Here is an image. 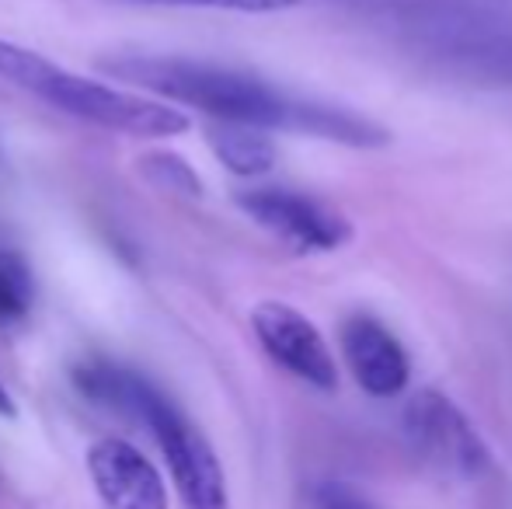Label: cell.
<instances>
[{
  "mask_svg": "<svg viewBox=\"0 0 512 509\" xmlns=\"http://www.w3.org/2000/svg\"><path fill=\"white\" fill-rule=\"evenodd\" d=\"M133 4H157V7H209V11H241V14H272L290 11L304 0H133Z\"/></svg>",
  "mask_w": 512,
  "mask_h": 509,
  "instance_id": "12",
  "label": "cell"
},
{
  "mask_svg": "<svg viewBox=\"0 0 512 509\" xmlns=\"http://www.w3.org/2000/svg\"><path fill=\"white\" fill-rule=\"evenodd\" d=\"M237 206L276 234L293 252H335L352 238V224L335 206L310 199L304 192L290 189H248L237 196Z\"/></svg>",
  "mask_w": 512,
  "mask_h": 509,
  "instance_id": "5",
  "label": "cell"
},
{
  "mask_svg": "<svg viewBox=\"0 0 512 509\" xmlns=\"http://www.w3.org/2000/svg\"><path fill=\"white\" fill-rule=\"evenodd\" d=\"M140 164L157 185H164V189L182 192V196H199V192H203L199 175L178 154H150V157H143Z\"/></svg>",
  "mask_w": 512,
  "mask_h": 509,
  "instance_id": "11",
  "label": "cell"
},
{
  "mask_svg": "<svg viewBox=\"0 0 512 509\" xmlns=\"http://www.w3.org/2000/svg\"><path fill=\"white\" fill-rule=\"evenodd\" d=\"M32 300H35L32 265L25 262L21 252L0 248V328L25 318L32 311Z\"/></svg>",
  "mask_w": 512,
  "mask_h": 509,
  "instance_id": "10",
  "label": "cell"
},
{
  "mask_svg": "<svg viewBox=\"0 0 512 509\" xmlns=\"http://www.w3.org/2000/svg\"><path fill=\"white\" fill-rule=\"evenodd\" d=\"M105 74L147 88L168 102L189 105L216 123L255 126V129H297L310 133L317 105L293 102L279 95L265 81L241 70L216 67V63L178 60V56H126V60H105Z\"/></svg>",
  "mask_w": 512,
  "mask_h": 509,
  "instance_id": "1",
  "label": "cell"
},
{
  "mask_svg": "<svg viewBox=\"0 0 512 509\" xmlns=\"http://www.w3.org/2000/svg\"><path fill=\"white\" fill-rule=\"evenodd\" d=\"M342 353L356 384L370 398H398L411 381V360L394 332L370 314H352L342 325Z\"/></svg>",
  "mask_w": 512,
  "mask_h": 509,
  "instance_id": "8",
  "label": "cell"
},
{
  "mask_svg": "<svg viewBox=\"0 0 512 509\" xmlns=\"http://www.w3.org/2000/svg\"><path fill=\"white\" fill-rule=\"evenodd\" d=\"M136 422H143L161 447L185 509H230L227 475H223L213 443L168 394L150 384L140 401Z\"/></svg>",
  "mask_w": 512,
  "mask_h": 509,
  "instance_id": "3",
  "label": "cell"
},
{
  "mask_svg": "<svg viewBox=\"0 0 512 509\" xmlns=\"http://www.w3.org/2000/svg\"><path fill=\"white\" fill-rule=\"evenodd\" d=\"M28 95L42 98L53 109L67 112L74 119H84L91 126L112 129L129 136H178L189 129V116L175 105L154 102V98L133 95V91L112 88L95 77L74 74L60 63L42 56L39 70L25 84Z\"/></svg>",
  "mask_w": 512,
  "mask_h": 509,
  "instance_id": "2",
  "label": "cell"
},
{
  "mask_svg": "<svg viewBox=\"0 0 512 509\" xmlns=\"http://www.w3.org/2000/svg\"><path fill=\"white\" fill-rule=\"evenodd\" d=\"M401 433L422 464L439 475L474 482L492 468V450L481 440L474 422L453 398L436 387H422L408 398L401 412Z\"/></svg>",
  "mask_w": 512,
  "mask_h": 509,
  "instance_id": "4",
  "label": "cell"
},
{
  "mask_svg": "<svg viewBox=\"0 0 512 509\" xmlns=\"http://www.w3.org/2000/svg\"><path fill=\"white\" fill-rule=\"evenodd\" d=\"M251 328L262 349L272 356V363L293 374L317 391H335L338 387V367L331 356L324 335L317 325L300 314L297 307L283 304V300H262L251 311Z\"/></svg>",
  "mask_w": 512,
  "mask_h": 509,
  "instance_id": "6",
  "label": "cell"
},
{
  "mask_svg": "<svg viewBox=\"0 0 512 509\" xmlns=\"http://www.w3.org/2000/svg\"><path fill=\"white\" fill-rule=\"evenodd\" d=\"M14 415H18V405H14L11 391L0 384V419H14Z\"/></svg>",
  "mask_w": 512,
  "mask_h": 509,
  "instance_id": "14",
  "label": "cell"
},
{
  "mask_svg": "<svg viewBox=\"0 0 512 509\" xmlns=\"http://www.w3.org/2000/svg\"><path fill=\"white\" fill-rule=\"evenodd\" d=\"M209 147H213L216 161L227 171L241 178H255L272 171L276 164V143L265 129L255 126H234V123H216L209 126Z\"/></svg>",
  "mask_w": 512,
  "mask_h": 509,
  "instance_id": "9",
  "label": "cell"
},
{
  "mask_svg": "<svg viewBox=\"0 0 512 509\" xmlns=\"http://www.w3.org/2000/svg\"><path fill=\"white\" fill-rule=\"evenodd\" d=\"M314 509H377L370 499H363L356 489L342 482H321L314 489Z\"/></svg>",
  "mask_w": 512,
  "mask_h": 509,
  "instance_id": "13",
  "label": "cell"
},
{
  "mask_svg": "<svg viewBox=\"0 0 512 509\" xmlns=\"http://www.w3.org/2000/svg\"><path fill=\"white\" fill-rule=\"evenodd\" d=\"M88 475L105 509H168L161 471L119 436H105L88 450Z\"/></svg>",
  "mask_w": 512,
  "mask_h": 509,
  "instance_id": "7",
  "label": "cell"
}]
</instances>
